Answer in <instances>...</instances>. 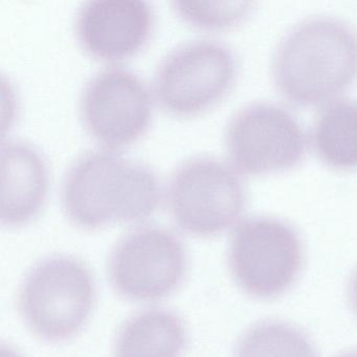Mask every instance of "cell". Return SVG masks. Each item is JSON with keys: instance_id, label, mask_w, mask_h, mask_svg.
<instances>
[{"instance_id": "obj_5", "label": "cell", "mask_w": 357, "mask_h": 357, "mask_svg": "<svg viewBox=\"0 0 357 357\" xmlns=\"http://www.w3.org/2000/svg\"><path fill=\"white\" fill-rule=\"evenodd\" d=\"M236 75L237 61L227 45L194 39L162 58L154 75V95L167 112L192 116L220 101L233 86Z\"/></svg>"}, {"instance_id": "obj_13", "label": "cell", "mask_w": 357, "mask_h": 357, "mask_svg": "<svg viewBox=\"0 0 357 357\" xmlns=\"http://www.w3.org/2000/svg\"><path fill=\"white\" fill-rule=\"evenodd\" d=\"M311 142L319 160L330 168L357 169V102L337 100L315 120Z\"/></svg>"}, {"instance_id": "obj_7", "label": "cell", "mask_w": 357, "mask_h": 357, "mask_svg": "<svg viewBox=\"0 0 357 357\" xmlns=\"http://www.w3.org/2000/svg\"><path fill=\"white\" fill-rule=\"evenodd\" d=\"M225 145L237 170L260 175L300 164L307 139L291 112L278 104L257 102L234 114L227 124Z\"/></svg>"}, {"instance_id": "obj_14", "label": "cell", "mask_w": 357, "mask_h": 357, "mask_svg": "<svg viewBox=\"0 0 357 357\" xmlns=\"http://www.w3.org/2000/svg\"><path fill=\"white\" fill-rule=\"evenodd\" d=\"M235 357H317L304 334L279 321L250 328L240 338Z\"/></svg>"}, {"instance_id": "obj_11", "label": "cell", "mask_w": 357, "mask_h": 357, "mask_svg": "<svg viewBox=\"0 0 357 357\" xmlns=\"http://www.w3.org/2000/svg\"><path fill=\"white\" fill-rule=\"evenodd\" d=\"M49 169L41 152L22 139L1 145V222L20 227L38 215L47 199Z\"/></svg>"}, {"instance_id": "obj_15", "label": "cell", "mask_w": 357, "mask_h": 357, "mask_svg": "<svg viewBox=\"0 0 357 357\" xmlns=\"http://www.w3.org/2000/svg\"><path fill=\"white\" fill-rule=\"evenodd\" d=\"M172 6L181 20L206 30L231 28L243 22L254 10V3L243 1L176 0Z\"/></svg>"}, {"instance_id": "obj_4", "label": "cell", "mask_w": 357, "mask_h": 357, "mask_svg": "<svg viewBox=\"0 0 357 357\" xmlns=\"http://www.w3.org/2000/svg\"><path fill=\"white\" fill-rule=\"evenodd\" d=\"M95 296V283L86 266L70 257H52L33 267L24 279L20 312L39 337L63 342L82 329Z\"/></svg>"}, {"instance_id": "obj_1", "label": "cell", "mask_w": 357, "mask_h": 357, "mask_svg": "<svg viewBox=\"0 0 357 357\" xmlns=\"http://www.w3.org/2000/svg\"><path fill=\"white\" fill-rule=\"evenodd\" d=\"M60 199L73 223L95 229L151 216L162 199V185L153 169L144 162L112 149H93L66 169Z\"/></svg>"}, {"instance_id": "obj_3", "label": "cell", "mask_w": 357, "mask_h": 357, "mask_svg": "<svg viewBox=\"0 0 357 357\" xmlns=\"http://www.w3.org/2000/svg\"><path fill=\"white\" fill-rule=\"evenodd\" d=\"M166 200L183 231L208 237L229 229L245 208L246 191L237 171L219 158L199 155L175 168Z\"/></svg>"}, {"instance_id": "obj_12", "label": "cell", "mask_w": 357, "mask_h": 357, "mask_svg": "<svg viewBox=\"0 0 357 357\" xmlns=\"http://www.w3.org/2000/svg\"><path fill=\"white\" fill-rule=\"evenodd\" d=\"M185 344L183 321L162 309L144 311L121 328L114 357H181Z\"/></svg>"}, {"instance_id": "obj_8", "label": "cell", "mask_w": 357, "mask_h": 357, "mask_svg": "<svg viewBox=\"0 0 357 357\" xmlns=\"http://www.w3.org/2000/svg\"><path fill=\"white\" fill-rule=\"evenodd\" d=\"M153 102L150 89L124 66H106L93 74L80 96V116L87 132L102 145L124 147L150 126Z\"/></svg>"}, {"instance_id": "obj_6", "label": "cell", "mask_w": 357, "mask_h": 357, "mask_svg": "<svg viewBox=\"0 0 357 357\" xmlns=\"http://www.w3.org/2000/svg\"><path fill=\"white\" fill-rule=\"evenodd\" d=\"M302 244L294 227L271 217L242 221L231 236L229 266L240 287L257 298L283 294L298 277Z\"/></svg>"}, {"instance_id": "obj_16", "label": "cell", "mask_w": 357, "mask_h": 357, "mask_svg": "<svg viewBox=\"0 0 357 357\" xmlns=\"http://www.w3.org/2000/svg\"><path fill=\"white\" fill-rule=\"evenodd\" d=\"M349 298H350L353 310L357 314V271L353 275L349 285Z\"/></svg>"}, {"instance_id": "obj_17", "label": "cell", "mask_w": 357, "mask_h": 357, "mask_svg": "<svg viewBox=\"0 0 357 357\" xmlns=\"http://www.w3.org/2000/svg\"><path fill=\"white\" fill-rule=\"evenodd\" d=\"M342 357H357V351H354V352L347 353V354L342 355Z\"/></svg>"}, {"instance_id": "obj_9", "label": "cell", "mask_w": 357, "mask_h": 357, "mask_svg": "<svg viewBox=\"0 0 357 357\" xmlns=\"http://www.w3.org/2000/svg\"><path fill=\"white\" fill-rule=\"evenodd\" d=\"M187 256L178 236L160 227L127 234L110 255L109 277L129 300L153 301L176 289L185 275Z\"/></svg>"}, {"instance_id": "obj_2", "label": "cell", "mask_w": 357, "mask_h": 357, "mask_svg": "<svg viewBox=\"0 0 357 357\" xmlns=\"http://www.w3.org/2000/svg\"><path fill=\"white\" fill-rule=\"evenodd\" d=\"M273 81L298 106L327 103L357 78V33L336 18H308L285 35L273 57Z\"/></svg>"}, {"instance_id": "obj_10", "label": "cell", "mask_w": 357, "mask_h": 357, "mask_svg": "<svg viewBox=\"0 0 357 357\" xmlns=\"http://www.w3.org/2000/svg\"><path fill=\"white\" fill-rule=\"evenodd\" d=\"M154 24L153 9L144 0H89L75 16V33L82 49L108 61L141 51Z\"/></svg>"}]
</instances>
